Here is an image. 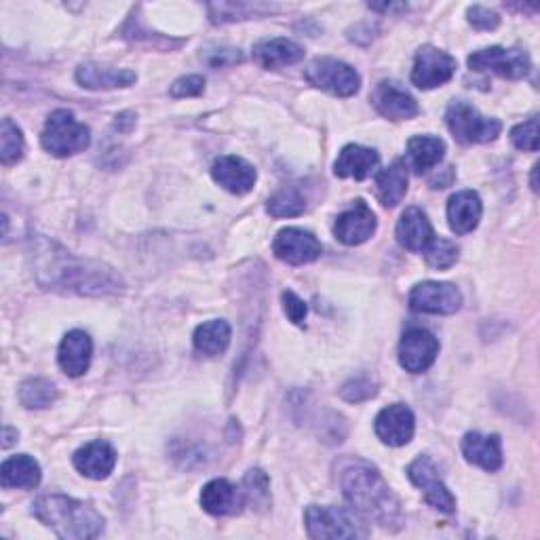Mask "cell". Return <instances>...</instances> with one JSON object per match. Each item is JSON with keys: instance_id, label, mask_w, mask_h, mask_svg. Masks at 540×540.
Wrapping results in <instances>:
<instances>
[{"instance_id": "6da1fadb", "label": "cell", "mask_w": 540, "mask_h": 540, "mask_svg": "<svg viewBox=\"0 0 540 540\" xmlns=\"http://www.w3.org/2000/svg\"><path fill=\"white\" fill-rule=\"evenodd\" d=\"M43 245L45 249H36V273L43 285L81 296L121 292L123 281L112 268L100 262L74 258L66 249L49 241H43Z\"/></svg>"}, {"instance_id": "7a4b0ae2", "label": "cell", "mask_w": 540, "mask_h": 540, "mask_svg": "<svg viewBox=\"0 0 540 540\" xmlns=\"http://www.w3.org/2000/svg\"><path fill=\"white\" fill-rule=\"evenodd\" d=\"M340 481L346 503L365 522H374L387 530H399L403 526L399 498L376 469L370 465H353L344 469Z\"/></svg>"}, {"instance_id": "3957f363", "label": "cell", "mask_w": 540, "mask_h": 540, "mask_svg": "<svg viewBox=\"0 0 540 540\" xmlns=\"http://www.w3.org/2000/svg\"><path fill=\"white\" fill-rule=\"evenodd\" d=\"M32 513L38 522L66 540L95 538L104 530V517L98 511L64 494L41 496L34 503Z\"/></svg>"}, {"instance_id": "277c9868", "label": "cell", "mask_w": 540, "mask_h": 540, "mask_svg": "<svg viewBox=\"0 0 540 540\" xmlns=\"http://www.w3.org/2000/svg\"><path fill=\"white\" fill-rule=\"evenodd\" d=\"M306 532L311 538H365L370 530L353 509L311 505L304 513Z\"/></svg>"}, {"instance_id": "5b68a950", "label": "cell", "mask_w": 540, "mask_h": 540, "mask_svg": "<svg viewBox=\"0 0 540 540\" xmlns=\"http://www.w3.org/2000/svg\"><path fill=\"white\" fill-rule=\"evenodd\" d=\"M41 142L53 157H70L89 148L91 131L85 123L76 121L70 110H55L45 123Z\"/></svg>"}, {"instance_id": "8992f818", "label": "cell", "mask_w": 540, "mask_h": 540, "mask_svg": "<svg viewBox=\"0 0 540 540\" xmlns=\"http://www.w3.org/2000/svg\"><path fill=\"white\" fill-rule=\"evenodd\" d=\"M304 79L317 89H323L338 98H351L361 87L359 72L334 57H317L304 70Z\"/></svg>"}, {"instance_id": "52a82bcc", "label": "cell", "mask_w": 540, "mask_h": 540, "mask_svg": "<svg viewBox=\"0 0 540 540\" xmlns=\"http://www.w3.org/2000/svg\"><path fill=\"white\" fill-rule=\"evenodd\" d=\"M446 123L454 138L462 144H486L496 140L503 123L486 119L467 102H452L446 112Z\"/></svg>"}, {"instance_id": "ba28073f", "label": "cell", "mask_w": 540, "mask_h": 540, "mask_svg": "<svg viewBox=\"0 0 540 540\" xmlns=\"http://www.w3.org/2000/svg\"><path fill=\"white\" fill-rule=\"evenodd\" d=\"M471 70L477 72H494L503 79H524L530 72V57L524 49H503V47H490L475 51L469 57Z\"/></svg>"}, {"instance_id": "9c48e42d", "label": "cell", "mask_w": 540, "mask_h": 540, "mask_svg": "<svg viewBox=\"0 0 540 540\" xmlns=\"http://www.w3.org/2000/svg\"><path fill=\"white\" fill-rule=\"evenodd\" d=\"M439 355V340L424 327H410L399 342V363L405 372H427Z\"/></svg>"}, {"instance_id": "30bf717a", "label": "cell", "mask_w": 540, "mask_h": 540, "mask_svg": "<svg viewBox=\"0 0 540 540\" xmlns=\"http://www.w3.org/2000/svg\"><path fill=\"white\" fill-rule=\"evenodd\" d=\"M408 477L412 479L414 486L424 490V500H427L433 509L441 513H452L456 509L454 494L439 479L435 462L429 456L416 458L408 467Z\"/></svg>"}, {"instance_id": "8fae6325", "label": "cell", "mask_w": 540, "mask_h": 540, "mask_svg": "<svg viewBox=\"0 0 540 540\" xmlns=\"http://www.w3.org/2000/svg\"><path fill=\"white\" fill-rule=\"evenodd\" d=\"M462 304L460 289L452 283H437L427 281L420 283L412 289L410 306L416 313H429V315H452Z\"/></svg>"}, {"instance_id": "7c38bea8", "label": "cell", "mask_w": 540, "mask_h": 540, "mask_svg": "<svg viewBox=\"0 0 540 540\" xmlns=\"http://www.w3.org/2000/svg\"><path fill=\"white\" fill-rule=\"evenodd\" d=\"M456 72V60L446 51L435 47H422L416 53V62L412 68V83L418 89H435L446 85Z\"/></svg>"}, {"instance_id": "4fadbf2b", "label": "cell", "mask_w": 540, "mask_h": 540, "mask_svg": "<svg viewBox=\"0 0 540 540\" xmlns=\"http://www.w3.org/2000/svg\"><path fill=\"white\" fill-rule=\"evenodd\" d=\"M275 256L292 266L315 262L321 256L319 239L304 228H283L273 243Z\"/></svg>"}, {"instance_id": "5bb4252c", "label": "cell", "mask_w": 540, "mask_h": 540, "mask_svg": "<svg viewBox=\"0 0 540 540\" xmlns=\"http://www.w3.org/2000/svg\"><path fill=\"white\" fill-rule=\"evenodd\" d=\"M376 214L363 199H357L344 214L338 216L334 235L344 245H361L376 233Z\"/></svg>"}, {"instance_id": "9a60e30c", "label": "cell", "mask_w": 540, "mask_h": 540, "mask_svg": "<svg viewBox=\"0 0 540 540\" xmlns=\"http://www.w3.org/2000/svg\"><path fill=\"white\" fill-rule=\"evenodd\" d=\"M416 420L408 405L395 403L376 416V435L391 448H401L414 437Z\"/></svg>"}, {"instance_id": "2e32d148", "label": "cell", "mask_w": 540, "mask_h": 540, "mask_svg": "<svg viewBox=\"0 0 540 540\" xmlns=\"http://www.w3.org/2000/svg\"><path fill=\"white\" fill-rule=\"evenodd\" d=\"M211 176L224 190L233 192V195H247L254 188L258 173L254 165H249L245 159L237 157V154H228V157H220L214 163Z\"/></svg>"}, {"instance_id": "e0dca14e", "label": "cell", "mask_w": 540, "mask_h": 540, "mask_svg": "<svg viewBox=\"0 0 540 540\" xmlns=\"http://www.w3.org/2000/svg\"><path fill=\"white\" fill-rule=\"evenodd\" d=\"M372 102L382 117H387L391 121H408V119H414L420 112L418 102L412 98V95L391 81H382L374 89Z\"/></svg>"}, {"instance_id": "ac0fdd59", "label": "cell", "mask_w": 540, "mask_h": 540, "mask_svg": "<svg viewBox=\"0 0 540 540\" xmlns=\"http://www.w3.org/2000/svg\"><path fill=\"white\" fill-rule=\"evenodd\" d=\"M74 467L89 479H106L117 467V450L108 441H91L72 458Z\"/></svg>"}, {"instance_id": "d6986e66", "label": "cell", "mask_w": 540, "mask_h": 540, "mask_svg": "<svg viewBox=\"0 0 540 540\" xmlns=\"http://www.w3.org/2000/svg\"><path fill=\"white\" fill-rule=\"evenodd\" d=\"M91 357H93V342L89 334L81 330L68 332L60 344V353H57L60 368L64 370V374L72 378H79L89 370Z\"/></svg>"}, {"instance_id": "ffe728a7", "label": "cell", "mask_w": 540, "mask_h": 540, "mask_svg": "<svg viewBox=\"0 0 540 540\" xmlns=\"http://www.w3.org/2000/svg\"><path fill=\"white\" fill-rule=\"evenodd\" d=\"M435 239L433 226L424 211L418 207H410L403 211V216L397 224V241L410 249V252H424Z\"/></svg>"}, {"instance_id": "44dd1931", "label": "cell", "mask_w": 540, "mask_h": 540, "mask_svg": "<svg viewBox=\"0 0 540 540\" xmlns=\"http://www.w3.org/2000/svg\"><path fill=\"white\" fill-rule=\"evenodd\" d=\"M304 57V49L289 38H266L254 47V60L266 70L294 66Z\"/></svg>"}, {"instance_id": "7402d4cb", "label": "cell", "mask_w": 540, "mask_h": 540, "mask_svg": "<svg viewBox=\"0 0 540 540\" xmlns=\"http://www.w3.org/2000/svg\"><path fill=\"white\" fill-rule=\"evenodd\" d=\"M481 214H484V205H481L479 195L473 190L456 192L448 203V220L456 235L473 233L481 220Z\"/></svg>"}, {"instance_id": "603a6c76", "label": "cell", "mask_w": 540, "mask_h": 540, "mask_svg": "<svg viewBox=\"0 0 540 540\" xmlns=\"http://www.w3.org/2000/svg\"><path fill=\"white\" fill-rule=\"evenodd\" d=\"M462 454L471 462L486 471H498L503 467V448H500L498 435L469 433L462 439Z\"/></svg>"}, {"instance_id": "cb8c5ba5", "label": "cell", "mask_w": 540, "mask_h": 540, "mask_svg": "<svg viewBox=\"0 0 540 540\" xmlns=\"http://www.w3.org/2000/svg\"><path fill=\"white\" fill-rule=\"evenodd\" d=\"M378 163H380V157L376 150L359 146V144H349L342 148L340 157L334 165V171L338 178L365 180L368 176H372Z\"/></svg>"}, {"instance_id": "d4e9b609", "label": "cell", "mask_w": 540, "mask_h": 540, "mask_svg": "<svg viewBox=\"0 0 540 540\" xmlns=\"http://www.w3.org/2000/svg\"><path fill=\"white\" fill-rule=\"evenodd\" d=\"M0 479H3L5 490H32L41 484V467H38V462L28 454L11 456L3 462V467H0Z\"/></svg>"}, {"instance_id": "484cf974", "label": "cell", "mask_w": 540, "mask_h": 540, "mask_svg": "<svg viewBox=\"0 0 540 540\" xmlns=\"http://www.w3.org/2000/svg\"><path fill=\"white\" fill-rule=\"evenodd\" d=\"M135 72L131 70H114L98 64H83L76 70V81L85 89H119L135 83Z\"/></svg>"}, {"instance_id": "4316f807", "label": "cell", "mask_w": 540, "mask_h": 540, "mask_svg": "<svg viewBox=\"0 0 540 540\" xmlns=\"http://www.w3.org/2000/svg\"><path fill=\"white\" fill-rule=\"evenodd\" d=\"M376 192L384 207H395L403 201L405 192H408V167L403 161H395L378 173Z\"/></svg>"}, {"instance_id": "83f0119b", "label": "cell", "mask_w": 540, "mask_h": 540, "mask_svg": "<svg viewBox=\"0 0 540 540\" xmlns=\"http://www.w3.org/2000/svg\"><path fill=\"white\" fill-rule=\"evenodd\" d=\"M201 505L209 515H228L237 511L239 492L226 479H214L201 492Z\"/></svg>"}, {"instance_id": "f1b7e54d", "label": "cell", "mask_w": 540, "mask_h": 540, "mask_svg": "<svg viewBox=\"0 0 540 540\" xmlns=\"http://www.w3.org/2000/svg\"><path fill=\"white\" fill-rule=\"evenodd\" d=\"M230 338H233V330H230L228 321L216 319L199 325L192 340H195V349L205 357H218L226 353Z\"/></svg>"}, {"instance_id": "f546056e", "label": "cell", "mask_w": 540, "mask_h": 540, "mask_svg": "<svg viewBox=\"0 0 540 540\" xmlns=\"http://www.w3.org/2000/svg\"><path fill=\"white\" fill-rule=\"evenodd\" d=\"M446 154V142L435 135H416L408 142V159L418 173L437 167Z\"/></svg>"}, {"instance_id": "4dcf8cb0", "label": "cell", "mask_w": 540, "mask_h": 540, "mask_svg": "<svg viewBox=\"0 0 540 540\" xmlns=\"http://www.w3.org/2000/svg\"><path fill=\"white\" fill-rule=\"evenodd\" d=\"M306 197L298 186H283L266 203V211L273 218H296L304 214Z\"/></svg>"}, {"instance_id": "1f68e13d", "label": "cell", "mask_w": 540, "mask_h": 540, "mask_svg": "<svg viewBox=\"0 0 540 540\" xmlns=\"http://www.w3.org/2000/svg\"><path fill=\"white\" fill-rule=\"evenodd\" d=\"M57 399V389L51 380L30 378L19 389V401L28 410H45Z\"/></svg>"}, {"instance_id": "d6a6232c", "label": "cell", "mask_w": 540, "mask_h": 540, "mask_svg": "<svg viewBox=\"0 0 540 540\" xmlns=\"http://www.w3.org/2000/svg\"><path fill=\"white\" fill-rule=\"evenodd\" d=\"M243 498H245V503L256 511H264L270 505V486H268V477L264 471L254 469L245 475Z\"/></svg>"}, {"instance_id": "836d02e7", "label": "cell", "mask_w": 540, "mask_h": 540, "mask_svg": "<svg viewBox=\"0 0 540 540\" xmlns=\"http://www.w3.org/2000/svg\"><path fill=\"white\" fill-rule=\"evenodd\" d=\"M24 157V135L11 119L0 125V161L3 165H13Z\"/></svg>"}, {"instance_id": "e575fe53", "label": "cell", "mask_w": 540, "mask_h": 540, "mask_svg": "<svg viewBox=\"0 0 540 540\" xmlns=\"http://www.w3.org/2000/svg\"><path fill=\"white\" fill-rule=\"evenodd\" d=\"M258 9H264V7L262 5H247V3L209 5L211 22L214 24H226V22H237V19H247L252 13L256 15Z\"/></svg>"}, {"instance_id": "d590c367", "label": "cell", "mask_w": 540, "mask_h": 540, "mask_svg": "<svg viewBox=\"0 0 540 540\" xmlns=\"http://www.w3.org/2000/svg\"><path fill=\"white\" fill-rule=\"evenodd\" d=\"M427 252V262L429 266L437 268V270H443V268H450L456 260H458V247L456 243L448 241V239H433V243L424 249Z\"/></svg>"}, {"instance_id": "8d00e7d4", "label": "cell", "mask_w": 540, "mask_h": 540, "mask_svg": "<svg viewBox=\"0 0 540 540\" xmlns=\"http://www.w3.org/2000/svg\"><path fill=\"white\" fill-rule=\"evenodd\" d=\"M511 140L519 150L536 152L538 150V117H532L530 121L513 127Z\"/></svg>"}, {"instance_id": "74e56055", "label": "cell", "mask_w": 540, "mask_h": 540, "mask_svg": "<svg viewBox=\"0 0 540 540\" xmlns=\"http://www.w3.org/2000/svg\"><path fill=\"white\" fill-rule=\"evenodd\" d=\"M340 395L346 399V401H351V403H359L363 399H370L372 395H376V384L370 380V378H365V376H357L353 380H349L342 387Z\"/></svg>"}, {"instance_id": "f35d334b", "label": "cell", "mask_w": 540, "mask_h": 540, "mask_svg": "<svg viewBox=\"0 0 540 540\" xmlns=\"http://www.w3.org/2000/svg\"><path fill=\"white\" fill-rule=\"evenodd\" d=\"M205 91V79L199 74L192 76H182L176 83L171 85V95L173 98H195V95H201Z\"/></svg>"}, {"instance_id": "ab89813d", "label": "cell", "mask_w": 540, "mask_h": 540, "mask_svg": "<svg viewBox=\"0 0 540 540\" xmlns=\"http://www.w3.org/2000/svg\"><path fill=\"white\" fill-rule=\"evenodd\" d=\"M469 22L477 30H494L500 24V17H498V13L490 11L488 7L475 5L469 9Z\"/></svg>"}, {"instance_id": "60d3db41", "label": "cell", "mask_w": 540, "mask_h": 540, "mask_svg": "<svg viewBox=\"0 0 540 540\" xmlns=\"http://www.w3.org/2000/svg\"><path fill=\"white\" fill-rule=\"evenodd\" d=\"M283 311L289 317V321L296 323V325H302L306 319L308 308H306L304 300H300L294 292H285L283 294Z\"/></svg>"}, {"instance_id": "b9f144b4", "label": "cell", "mask_w": 540, "mask_h": 540, "mask_svg": "<svg viewBox=\"0 0 540 540\" xmlns=\"http://www.w3.org/2000/svg\"><path fill=\"white\" fill-rule=\"evenodd\" d=\"M205 60L211 68H224L230 64H239L243 62V55L237 49H216L205 55Z\"/></svg>"}, {"instance_id": "7bdbcfd3", "label": "cell", "mask_w": 540, "mask_h": 540, "mask_svg": "<svg viewBox=\"0 0 540 540\" xmlns=\"http://www.w3.org/2000/svg\"><path fill=\"white\" fill-rule=\"evenodd\" d=\"M11 437H13V429H9V427H7V429H5V448H9L11 443H13V439H11Z\"/></svg>"}]
</instances>
